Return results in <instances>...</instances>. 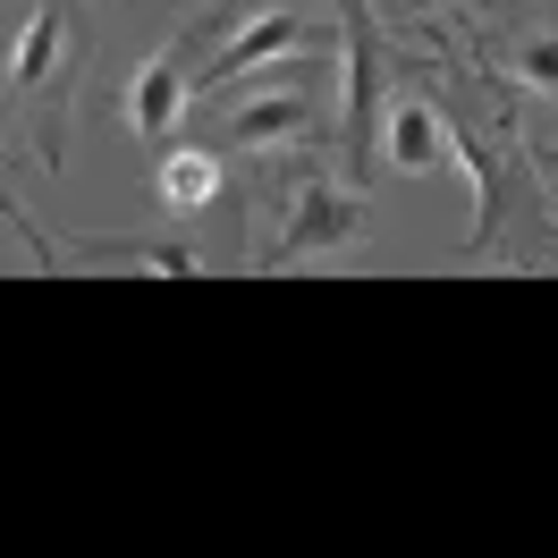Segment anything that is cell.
<instances>
[{"label": "cell", "mask_w": 558, "mask_h": 558, "mask_svg": "<svg viewBox=\"0 0 558 558\" xmlns=\"http://www.w3.org/2000/svg\"><path fill=\"white\" fill-rule=\"evenodd\" d=\"M153 195L170 211H204L211 195H220V161L195 153V144H178V153H161V170H153Z\"/></svg>", "instance_id": "cell-7"}, {"label": "cell", "mask_w": 558, "mask_h": 558, "mask_svg": "<svg viewBox=\"0 0 558 558\" xmlns=\"http://www.w3.org/2000/svg\"><path fill=\"white\" fill-rule=\"evenodd\" d=\"M178 102H186L178 51H153V60L136 69V85H128V128H136L144 144H170V128H178Z\"/></svg>", "instance_id": "cell-4"}, {"label": "cell", "mask_w": 558, "mask_h": 558, "mask_svg": "<svg viewBox=\"0 0 558 558\" xmlns=\"http://www.w3.org/2000/svg\"><path fill=\"white\" fill-rule=\"evenodd\" d=\"M305 43V17H288V9H271V17H254V26H238V43L220 51L204 69V85H229L238 69H263V60H279V51H296Z\"/></svg>", "instance_id": "cell-5"}, {"label": "cell", "mask_w": 558, "mask_h": 558, "mask_svg": "<svg viewBox=\"0 0 558 558\" xmlns=\"http://www.w3.org/2000/svg\"><path fill=\"white\" fill-rule=\"evenodd\" d=\"M305 119H314V102H305V94H254V102L229 110V136H238L245 153H263V144L305 136Z\"/></svg>", "instance_id": "cell-6"}, {"label": "cell", "mask_w": 558, "mask_h": 558, "mask_svg": "<svg viewBox=\"0 0 558 558\" xmlns=\"http://www.w3.org/2000/svg\"><path fill=\"white\" fill-rule=\"evenodd\" d=\"M517 76L533 94H558V35H524L517 43Z\"/></svg>", "instance_id": "cell-9"}, {"label": "cell", "mask_w": 558, "mask_h": 558, "mask_svg": "<svg viewBox=\"0 0 558 558\" xmlns=\"http://www.w3.org/2000/svg\"><path fill=\"white\" fill-rule=\"evenodd\" d=\"M364 229V204H355L348 186H330V178H305L296 186V211H288V229H279L271 263H296V254H330V245H348Z\"/></svg>", "instance_id": "cell-2"}, {"label": "cell", "mask_w": 558, "mask_h": 558, "mask_svg": "<svg viewBox=\"0 0 558 558\" xmlns=\"http://www.w3.org/2000/svg\"><path fill=\"white\" fill-rule=\"evenodd\" d=\"M381 43H373V26H364V9L348 0V161L355 178H373V161H381Z\"/></svg>", "instance_id": "cell-1"}, {"label": "cell", "mask_w": 558, "mask_h": 558, "mask_svg": "<svg viewBox=\"0 0 558 558\" xmlns=\"http://www.w3.org/2000/svg\"><path fill=\"white\" fill-rule=\"evenodd\" d=\"M144 254V271H161V279H186L195 271V254H186V245H136Z\"/></svg>", "instance_id": "cell-10"}, {"label": "cell", "mask_w": 558, "mask_h": 558, "mask_svg": "<svg viewBox=\"0 0 558 558\" xmlns=\"http://www.w3.org/2000/svg\"><path fill=\"white\" fill-rule=\"evenodd\" d=\"M550 170H558V153H550Z\"/></svg>", "instance_id": "cell-11"}, {"label": "cell", "mask_w": 558, "mask_h": 558, "mask_svg": "<svg viewBox=\"0 0 558 558\" xmlns=\"http://www.w3.org/2000/svg\"><path fill=\"white\" fill-rule=\"evenodd\" d=\"M51 60H60V9H43L35 26L17 35V60H9V76H17V85H35V76L51 69Z\"/></svg>", "instance_id": "cell-8"}, {"label": "cell", "mask_w": 558, "mask_h": 558, "mask_svg": "<svg viewBox=\"0 0 558 558\" xmlns=\"http://www.w3.org/2000/svg\"><path fill=\"white\" fill-rule=\"evenodd\" d=\"M381 161L398 178L440 170V161H449V119H440L432 102H389V119H381Z\"/></svg>", "instance_id": "cell-3"}]
</instances>
